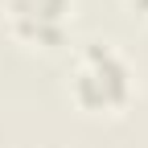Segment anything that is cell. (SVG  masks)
<instances>
[{
    "label": "cell",
    "instance_id": "7a4b0ae2",
    "mask_svg": "<svg viewBox=\"0 0 148 148\" xmlns=\"http://www.w3.org/2000/svg\"><path fill=\"white\" fill-rule=\"evenodd\" d=\"M70 12H74V0H4L12 37L37 49H53L66 41Z\"/></svg>",
    "mask_w": 148,
    "mask_h": 148
},
{
    "label": "cell",
    "instance_id": "6da1fadb",
    "mask_svg": "<svg viewBox=\"0 0 148 148\" xmlns=\"http://www.w3.org/2000/svg\"><path fill=\"white\" fill-rule=\"evenodd\" d=\"M132 95H136V78L123 53L111 41H90L74 62L70 99L90 115H115L132 103Z\"/></svg>",
    "mask_w": 148,
    "mask_h": 148
},
{
    "label": "cell",
    "instance_id": "3957f363",
    "mask_svg": "<svg viewBox=\"0 0 148 148\" xmlns=\"http://www.w3.org/2000/svg\"><path fill=\"white\" fill-rule=\"evenodd\" d=\"M132 8H140V12H148V0H127Z\"/></svg>",
    "mask_w": 148,
    "mask_h": 148
}]
</instances>
